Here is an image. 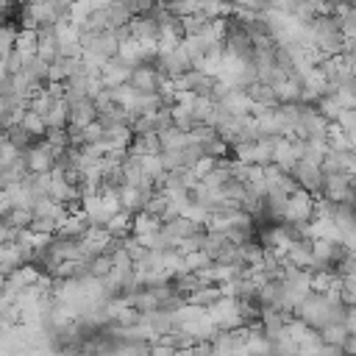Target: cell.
Returning <instances> with one entry per match:
<instances>
[{
	"label": "cell",
	"instance_id": "obj_1",
	"mask_svg": "<svg viewBox=\"0 0 356 356\" xmlns=\"http://www.w3.org/2000/svg\"><path fill=\"white\" fill-rule=\"evenodd\" d=\"M314 203L317 197L306 189H298L295 195H289V203H286V211H284V220L286 225H303V222H312L314 220Z\"/></svg>",
	"mask_w": 356,
	"mask_h": 356
},
{
	"label": "cell",
	"instance_id": "obj_2",
	"mask_svg": "<svg viewBox=\"0 0 356 356\" xmlns=\"http://www.w3.org/2000/svg\"><path fill=\"white\" fill-rule=\"evenodd\" d=\"M22 161H25L28 175H44V172L56 170V150L42 139V142H36L33 147H28L22 153Z\"/></svg>",
	"mask_w": 356,
	"mask_h": 356
},
{
	"label": "cell",
	"instance_id": "obj_3",
	"mask_svg": "<svg viewBox=\"0 0 356 356\" xmlns=\"http://www.w3.org/2000/svg\"><path fill=\"white\" fill-rule=\"evenodd\" d=\"M209 317H211V323H214L220 331H234V328L245 325V323H242V303H239L236 298H222L220 303H214V306L209 309Z\"/></svg>",
	"mask_w": 356,
	"mask_h": 356
},
{
	"label": "cell",
	"instance_id": "obj_4",
	"mask_svg": "<svg viewBox=\"0 0 356 356\" xmlns=\"http://www.w3.org/2000/svg\"><path fill=\"white\" fill-rule=\"evenodd\" d=\"M292 178L298 181V186H300V189L312 192L314 197H320V195H323V181H325V172H323V167H320V164L300 159V161L295 164V170H292Z\"/></svg>",
	"mask_w": 356,
	"mask_h": 356
},
{
	"label": "cell",
	"instance_id": "obj_5",
	"mask_svg": "<svg viewBox=\"0 0 356 356\" xmlns=\"http://www.w3.org/2000/svg\"><path fill=\"white\" fill-rule=\"evenodd\" d=\"M323 197L331 203H356L350 189V172H328L323 181Z\"/></svg>",
	"mask_w": 356,
	"mask_h": 356
},
{
	"label": "cell",
	"instance_id": "obj_6",
	"mask_svg": "<svg viewBox=\"0 0 356 356\" xmlns=\"http://www.w3.org/2000/svg\"><path fill=\"white\" fill-rule=\"evenodd\" d=\"M161 72H159V67L156 64H139V67H134L131 70V86L139 92V95H153V92H159V83H161Z\"/></svg>",
	"mask_w": 356,
	"mask_h": 356
},
{
	"label": "cell",
	"instance_id": "obj_7",
	"mask_svg": "<svg viewBox=\"0 0 356 356\" xmlns=\"http://www.w3.org/2000/svg\"><path fill=\"white\" fill-rule=\"evenodd\" d=\"M89 228H92L89 217H86L83 211H75V214H67V217L58 222L56 236H61V239H81V236H83Z\"/></svg>",
	"mask_w": 356,
	"mask_h": 356
},
{
	"label": "cell",
	"instance_id": "obj_8",
	"mask_svg": "<svg viewBox=\"0 0 356 356\" xmlns=\"http://www.w3.org/2000/svg\"><path fill=\"white\" fill-rule=\"evenodd\" d=\"M100 78H103L106 89H117V86H122V83H128V81H131V67H125L120 58H111V61H106V64H103Z\"/></svg>",
	"mask_w": 356,
	"mask_h": 356
},
{
	"label": "cell",
	"instance_id": "obj_9",
	"mask_svg": "<svg viewBox=\"0 0 356 356\" xmlns=\"http://www.w3.org/2000/svg\"><path fill=\"white\" fill-rule=\"evenodd\" d=\"M286 261L300 267V270H314V248H312V239H298L292 242L289 253H286Z\"/></svg>",
	"mask_w": 356,
	"mask_h": 356
},
{
	"label": "cell",
	"instance_id": "obj_10",
	"mask_svg": "<svg viewBox=\"0 0 356 356\" xmlns=\"http://www.w3.org/2000/svg\"><path fill=\"white\" fill-rule=\"evenodd\" d=\"M97 120V108L92 100H81L72 103V114H70V128H86L89 122Z\"/></svg>",
	"mask_w": 356,
	"mask_h": 356
},
{
	"label": "cell",
	"instance_id": "obj_11",
	"mask_svg": "<svg viewBox=\"0 0 356 356\" xmlns=\"http://www.w3.org/2000/svg\"><path fill=\"white\" fill-rule=\"evenodd\" d=\"M19 128H22V131H25V134H28V136H31L33 142H42V139L47 136V131H50V128H47V120H44L42 114L31 111V108H28V114L22 117Z\"/></svg>",
	"mask_w": 356,
	"mask_h": 356
},
{
	"label": "cell",
	"instance_id": "obj_12",
	"mask_svg": "<svg viewBox=\"0 0 356 356\" xmlns=\"http://www.w3.org/2000/svg\"><path fill=\"white\" fill-rule=\"evenodd\" d=\"M159 142H161V153L164 150H184V147H189V131H181L178 125H170L167 131L159 134Z\"/></svg>",
	"mask_w": 356,
	"mask_h": 356
},
{
	"label": "cell",
	"instance_id": "obj_13",
	"mask_svg": "<svg viewBox=\"0 0 356 356\" xmlns=\"http://www.w3.org/2000/svg\"><path fill=\"white\" fill-rule=\"evenodd\" d=\"M161 225H164L161 217H156V214H150V211H139V214L134 217L131 234H134V236H142V234H159Z\"/></svg>",
	"mask_w": 356,
	"mask_h": 356
},
{
	"label": "cell",
	"instance_id": "obj_14",
	"mask_svg": "<svg viewBox=\"0 0 356 356\" xmlns=\"http://www.w3.org/2000/svg\"><path fill=\"white\" fill-rule=\"evenodd\" d=\"M225 298V292H222V286L220 284H206V286H200L192 298H189V303H195V306H203V309H211L214 303H220Z\"/></svg>",
	"mask_w": 356,
	"mask_h": 356
},
{
	"label": "cell",
	"instance_id": "obj_15",
	"mask_svg": "<svg viewBox=\"0 0 356 356\" xmlns=\"http://www.w3.org/2000/svg\"><path fill=\"white\" fill-rule=\"evenodd\" d=\"M70 114H72V106L64 97L56 100L47 114V128H70Z\"/></svg>",
	"mask_w": 356,
	"mask_h": 356
},
{
	"label": "cell",
	"instance_id": "obj_16",
	"mask_svg": "<svg viewBox=\"0 0 356 356\" xmlns=\"http://www.w3.org/2000/svg\"><path fill=\"white\" fill-rule=\"evenodd\" d=\"M348 328H345V323H334V325H325L323 331H320V339L325 342V345H337V348H345V342H348Z\"/></svg>",
	"mask_w": 356,
	"mask_h": 356
},
{
	"label": "cell",
	"instance_id": "obj_17",
	"mask_svg": "<svg viewBox=\"0 0 356 356\" xmlns=\"http://www.w3.org/2000/svg\"><path fill=\"white\" fill-rule=\"evenodd\" d=\"M114 273V259L108 256V253H103V256H95V259H89V275L92 278H106V275H111Z\"/></svg>",
	"mask_w": 356,
	"mask_h": 356
},
{
	"label": "cell",
	"instance_id": "obj_18",
	"mask_svg": "<svg viewBox=\"0 0 356 356\" xmlns=\"http://www.w3.org/2000/svg\"><path fill=\"white\" fill-rule=\"evenodd\" d=\"M184 261H186V273H200V270H206L214 259L209 256V250H192V253L184 256Z\"/></svg>",
	"mask_w": 356,
	"mask_h": 356
},
{
	"label": "cell",
	"instance_id": "obj_19",
	"mask_svg": "<svg viewBox=\"0 0 356 356\" xmlns=\"http://www.w3.org/2000/svg\"><path fill=\"white\" fill-rule=\"evenodd\" d=\"M317 111H320V114H323L328 122H337V120H339V114H342L345 108L339 106V100H337L334 95H328V97H323V100L317 103Z\"/></svg>",
	"mask_w": 356,
	"mask_h": 356
},
{
	"label": "cell",
	"instance_id": "obj_20",
	"mask_svg": "<svg viewBox=\"0 0 356 356\" xmlns=\"http://www.w3.org/2000/svg\"><path fill=\"white\" fill-rule=\"evenodd\" d=\"M3 222H6V225H14V228H19V231H25V228H31V222H33V211H31V209H14L11 214L3 217Z\"/></svg>",
	"mask_w": 356,
	"mask_h": 356
},
{
	"label": "cell",
	"instance_id": "obj_21",
	"mask_svg": "<svg viewBox=\"0 0 356 356\" xmlns=\"http://www.w3.org/2000/svg\"><path fill=\"white\" fill-rule=\"evenodd\" d=\"M217 164H220L217 159H211V156H200V159L195 161V167H192V172H195V175H197L200 181H203V178H206L209 172H214V167H217Z\"/></svg>",
	"mask_w": 356,
	"mask_h": 356
},
{
	"label": "cell",
	"instance_id": "obj_22",
	"mask_svg": "<svg viewBox=\"0 0 356 356\" xmlns=\"http://www.w3.org/2000/svg\"><path fill=\"white\" fill-rule=\"evenodd\" d=\"M175 353H178V348L170 345V342H164V339L150 342V356H175Z\"/></svg>",
	"mask_w": 356,
	"mask_h": 356
},
{
	"label": "cell",
	"instance_id": "obj_23",
	"mask_svg": "<svg viewBox=\"0 0 356 356\" xmlns=\"http://www.w3.org/2000/svg\"><path fill=\"white\" fill-rule=\"evenodd\" d=\"M345 328H348V334L350 337H356V306H348V312H345Z\"/></svg>",
	"mask_w": 356,
	"mask_h": 356
},
{
	"label": "cell",
	"instance_id": "obj_24",
	"mask_svg": "<svg viewBox=\"0 0 356 356\" xmlns=\"http://www.w3.org/2000/svg\"><path fill=\"white\" fill-rule=\"evenodd\" d=\"M345 356H356V337H348V342H345Z\"/></svg>",
	"mask_w": 356,
	"mask_h": 356
},
{
	"label": "cell",
	"instance_id": "obj_25",
	"mask_svg": "<svg viewBox=\"0 0 356 356\" xmlns=\"http://www.w3.org/2000/svg\"><path fill=\"white\" fill-rule=\"evenodd\" d=\"M175 356H197V350H195V345H192V348H178Z\"/></svg>",
	"mask_w": 356,
	"mask_h": 356
}]
</instances>
